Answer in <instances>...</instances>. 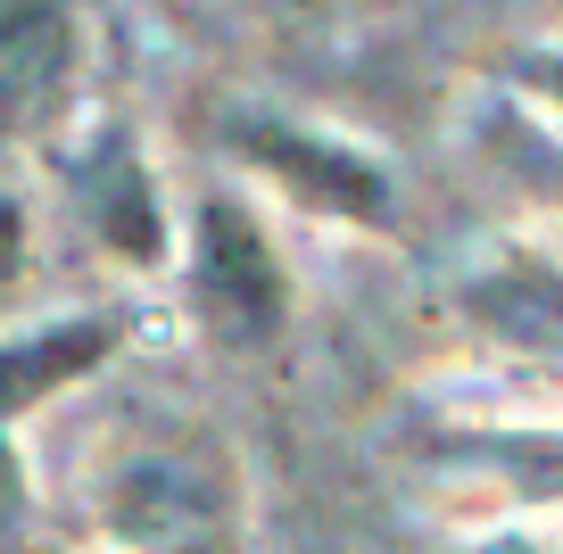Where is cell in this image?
I'll return each mask as SVG.
<instances>
[{
	"label": "cell",
	"instance_id": "cell-8",
	"mask_svg": "<svg viewBox=\"0 0 563 554\" xmlns=\"http://www.w3.org/2000/svg\"><path fill=\"white\" fill-rule=\"evenodd\" d=\"M514 91H530V108H547L563 133V42H539V51L514 58Z\"/></svg>",
	"mask_w": 563,
	"mask_h": 554
},
{
	"label": "cell",
	"instance_id": "cell-9",
	"mask_svg": "<svg viewBox=\"0 0 563 554\" xmlns=\"http://www.w3.org/2000/svg\"><path fill=\"white\" fill-rule=\"evenodd\" d=\"M18 274V208H0V281Z\"/></svg>",
	"mask_w": 563,
	"mask_h": 554
},
{
	"label": "cell",
	"instance_id": "cell-3",
	"mask_svg": "<svg viewBox=\"0 0 563 554\" xmlns=\"http://www.w3.org/2000/svg\"><path fill=\"white\" fill-rule=\"evenodd\" d=\"M199 298L224 323V340H274L282 331V274L265 232L249 224L232 199H216L199 215Z\"/></svg>",
	"mask_w": 563,
	"mask_h": 554
},
{
	"label": "cell",
	"instance_id": "cell-2",
	"mask_svg": "<svg viewBox=\"0 0 563 554\" xmlns=\"http://www.w3.org/2000/svg\"><path fill=\"white\" fill-rule=\"evenodd\" d=\"M241 149L257 157V166H274L282 191L307 199V208H323V215H349V224H389V215H398L389 174L373 166V157L323 141V133H299V124H241Z\"/></svg>",
	"mask_w": 563,
	"mask_h": 554
},
{
	"label": "cell",
	"instance_id": "cell-7",
	"mask_svg": "<svg viewBox=\"0 0 563 554\" xmlns=\"http://www.w3.org/2000/svg\"><path fill=\"white\" fill-rule=\"evenodd\" d=\"M497 149H506V166L522 174L530 191H539V208L563 224V133H539V124H506V141H497Z\"/></svg>",
	"mask_w": 563,
	"mask_h": 554
},
{
	"label": "cell",
	"instance_id": "cell-4",
	"mask_svg": "<svg viewBox=\"0 0 563 554\" xmlns=\"http://www.w3.org/2000/svg\"><path fill=\"white\" fill-rule=\"evenodd\" d=\"M75 25L58 9H0V133H25L58 108Z\"/></svg>",
	"mask_w": 563,
	"mask_h": 554
},
{
	"label": "cell",
	"instance_id": "cell-6",
	"mask_svg": "<svg viewBox=\"0 0 563 554\" xmlns=\"http://www.w3.org/2000/svg\"><path fill=\"white\" fill-rule=\"evenodd\" d=\"M91 215L124 257H158V208H150V182H141V157L124 141H108L100 166H91Z\"/></svg>",
	"mask_w": 563,
	"mask_h": 554
},
{
	"label": "cell",
	"instance_id": "cell-1",
	"mask_svg": "<svg viewBox=\"0 0 563 554\" xmlns=\"http://www.w3.org/2000/svg\"><path fill=\"white\" fill-rule=\"evenodd\" d=\"M464 323L481 340H497L506 356L539 364V373H563V257L547 248H506L489 257L473 281L456 290Z\"/></svg>",
	"mask_w": 563,
	"mask_h": 554
},
{
	"label": "cell",
	"instance_id": "cell-5",
	"mask_svg": "<svg viewBox=\"0 0 563 554\" xmlns=\"http://www.w3.org/2000/svg\"><path fill=\"white\" fill-rule=\"evenodd\" d=\"M100 356H108L100 323H67V331H42V340H25V347H0V414L51 398L58 381H75V373L100 364Z\"/></svg>",
	"mask_w": 563,
	"mask_h": 554
}]
</instances>
